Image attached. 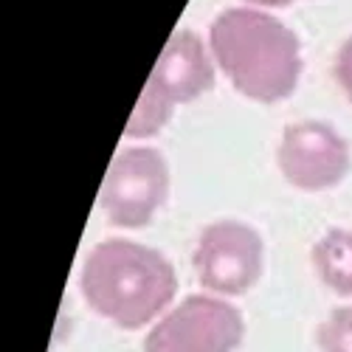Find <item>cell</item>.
Instances as JSON below:
<instances>
[{
	"instance_id": "obj_7",
	"label": "cell",
	"mask_w": 352,
	"mask_h": 352,
	"mask_svg": "<svg viewBox=\"0 0 352 352\" xmlns=\"http://www.w3.org/2000/svg\"><path fill=\"white\" fill-rule=\"evenodd\" d=\"M214 56L212 48L203 45V40L189 32V28H178L158 54V63L146 79L161 96H166L175 107L200 99L214 85Z\"/></svg>"
},
{
	"instance_id": "obj_1",
	"label": "cell",
	"mask_w": 352,
	"mask_h": 352,
	"mask_svg": "<svg viewBox=\"0 0 352 352\" xmlns=\"http://www.w3.org/2000/svg\"><path fill=\"white\" fill-rule=\"evenodd\" d=\"M209 48L217 71L251 102L276 104L296 91L302 76L299 37L268 12L254 6L220 12L209 28Z\"/></svg>"
},
{
	"instance_id": "obj_4",
	"label": "cell",
	"mask_w": 352,
	"mask_h": 352,
	"mask_svg": "<svg viewBox=\"0 0 352 352\" xmlns=\"http://www.w3.org/2000/svg\"><path fill=\"white\" fill-rule=\"evenodd\" d=\"M169 195V166L153 146H127L113 158L99 206L104 217L119 228L146 226Z\"/></svg>"
},
{
	"instance_id": "obj_3",
	"label": "cell",
	"mask_w": 352,
	"mask_h": 352,
	"mask_svg": "<svg viewBox=\"0 0 352 352\" xmlns=\"http://www.w3.org/2000/svg\"><path fill=\"white\" fill-rule=\"evenodd\" d=\"M243 313L223 296L200 293L169 307L146 333L144 352H237Z\"/></svg>"
},
{
	"instance_id": "obj_11",
	"label": "cell",
	"mask_w": 352,
	"mask_h": 352,
	"mask_svg": "<svg viewBox=\"0 0 352 352\" xmlns=\"http://www.w3.org/2000/svg\"><path fill=\"white\" fill-rule=\"evenodd\" d=\"M336 79L341 85L344 96L352 102V37L344 40V45L336 54Z\"/></svg>"
},
{
	"instance_id": "obj_10",
	"label": "cell",
	"mask_w": 352,
	"mask_h": 352,
	"mask_svg": "<svg viewBox=\"0 0 352 352\" xmlns=\"http://www.w3.org/2000/svg\"><path fill=\"white\" fill-rule=\"evenodd\" d=\"M321 352H352V307H336L318 327Z\"/></svg>"
},
{
	"instance_id": "obj_2",
	"label": "cell",
	"mask_w": 352,
	"mask_h": 352,
	"mask_svg": "<svg viewBox=\"0 0 352 352\" xmlns=\"http://www.w3.org/2000/svg\"><path fill=\"white\" fill-rule=\"evenodd\" d=\"M79 287L85 302L116 327L141 330L169 310L178 276L161 251L116 237L87 251Z\"/></svg>"
},
{
	"instance_id": "obj_9",
	"label": "cell",
	"mask_w": 352,
	"mask_h": 352,
	"mask_svg": "<svg viewBox=\"0 0 352 352\" xmlns=\"http://www.w3.org/2000/svg\"><path fill=\"white\" fill-rule=\"evenodd\" d=\"M172 110L175 104L161 96L153 85H144V91L133 107V116L124 127V135L127 138H150L155 133H161L166 127V122L172 119Z\"/></svg>"
},
{
	"instance_id": "obj_12",
	"label": "cell",
	"mask_w": 352,
	"mask_h": 352,
	"mask_svg": "<svg viewBox=\"0 0 352 352\" xmlns=\"http://www.w3.org/2000/svg\"><path fill=\"white\" fill-rule=\"evenodd\" d=\"M245 3H251V6H290V3H296V0H245Z\"/></svg>"
},
{
	"instance_id": "obj_6",
	"label": "cell",
	"mask_w": 352,
	"mask_h": 352,
	"mask_svg": "<svg viewBox=\"0 0 352 352\" xmlns=\"http://www.w3.org/2000/svg\"><path fill=\"white\" fill-rule=\"evenodd\" d=\"M276 164L290 186L302 192H324L349 175L352 150L333 124L305 119L282 130Z\"/></svg>"
},
{
	"instance_id": "obj_8",
	"label": "cell",
	"mask_w": 352,
	"mask_h": 352,
	"mask_svg": "<svg viewBox=\"0 0 352 352\" xmlns=\"http://www.w3.org/2000/svg\"><path fill=\"white\" fill-rule=\"evenodd\" d=\"M313 265L330 290L352 296V231L330 228L313 245Z\"/></svg>"
},
{
	"instance_id": "obj_5",
	"label": "cell",
	"mask_w": 352,
	"mask_h": 352,
	"mask_svg": "<svg viewBox=\"0 0 352 352\" xmlns=\"http://www.w3.org/2000/svg\"><path fill=\"white\" fill-rule=\"evenodd\" d=\"M265 265L262 237L240 220H217L200 231L195 248L197 282L212 296H240L251 290Z\"/></svg>"
}]
</instances>
